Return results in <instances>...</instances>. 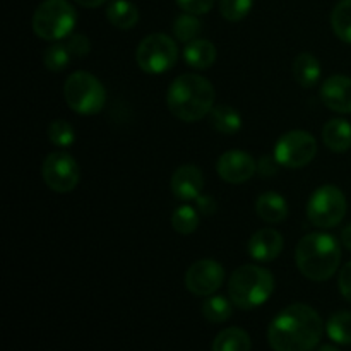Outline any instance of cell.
<instances>
[{
	"mask_svg": "<svg viewBox=\"0 0 351 351\" xmlns=\"http://www.w3.org/2000/svg\"><path fill=\"white\" fill-rule=\"evenodd\" d=\"M216 171L228 184H243L256 175L257 161L245 151L232 149L219 156Z\"/></svg>",
	"mask_w": 351,
	"mask_h": 351,
	"instance_id": "7c38bea8",
	"label": "cell"
},
{
	"mask_svg": "<svg viewBox=\"0 0 351 351\" xmlns=\"http://www.w3.org/2000/svg\"><path fill=\"white\" fill-rule=\"evenodd\" d=\"M216 57H218V50L215 45L209 40H201V38L187 43L184 50V58L187 65L197 69V71H206V69L213 67Z\"/></svg>",
	"mask_w": 351,
	"mask_h": 351,
	"instance_id": "ac0fdd59",
	"label": "cell"
},
{
	"mask_svg": "<svg viewBox=\"0 0 351 351\" xmlns=\"http://www.w3.org/2000/svg\"><path fill=\"white\" fill-rule=\"evenodd\" d=\"M298 271L311 281H328L341 264V245L329 233H308L295 250Z\"/></svg>",
	"mask_w": 351,
	"mask_h": 351,
	"instance_id": "3957f363",
	"label": "cell"
},
{
	"mask_svg": "<svg viewBox=\"0 0 351 351\" xmlns=\"http://www.w3.org/2000/svg\"><path fill=\"white\" fill-rule=\"evenodd\" d=\"M317 351H341V350H338L336 346H331V345H324V346H321Z\"/></svg>",
	"mask_w": 351,
	"mask_h": 351,
	"instance_id": "74e56055",
	"label": "cell"
},
{
	"mask_svg": "<svg viewBox=\"0 0 351 351\" xmlns=\"http://www.w3.org/2000/svg\"><path fill=\"white\" fill-rule=\"evenodd\" d=\"M250 348L249 332L240 328L223 329L213 341V351H250Z\"/></svg>",
	"mask_w": 351,
	"mask_h": 351,
	"instance_id": "7402d4cb",
	"label": "cell"
},
{
	"mask_svg": "<svg viewBox=\"0 0 351 351\" xmlns=\"http://www.w3.org/2000/svg\"><path fill=\"white\" fill-rule=\"evenodd\" d=\"M274 291V276L269 269L257 264H245L233 271L228 281V295L237 308L252 311L271 298Z\"/></svg>",
	"mask_w": 351,
	"mask_h": 351,
	"instance_id": "277c9868",
	"label": "cell"
},
{
	"mask_svg": "<svg viewBox=\"0 0 351 351\" xmlns=\"http://www.w3.org/2000/svg\"><path fill=\"white\" fill-rule=\"evenodd\" d=\"M71 58L72 55L65 43L51 45V47L47 48V51H45L43 55L45 67L51 72L64 71V69L69 65V62H71Z\"/></svg>",
	"mask_w": 351,
	"mask_h": 351,
	"instance_id": "83f0119b",
	"label": "cell"
},
{
	"mask_svg": "<svg viewBox=\"0 0 351 351\" xmlns=\"http://www.w3.org/2000/svg\"><path fill=\"white\" fill-rule=\"evenodd\" d=\"M216 0H177L178 7L182 10L194 16H201V14H208L213 9Z\"/></svg>",
	"mask_w": 351,
	"mask_h": 351,
	"instance_id": "1f68e13d",
	"label": "cell"
},
{
	"mask_svg": "<svg viewBox=\"0 0 351 351\" xmlns=\"http://www.w3.org/2000/svg\"><path fill=\"white\" fill-rule=\"evenodd\" d=\"M338 287H339V293L343 295V298H346V300L351 304V263L345 264L343 269L339 271Z\"/></svg>",
	"mask_w": 351,
	"mask_h": 351,
	"instance_id": "836d02e7",
	"label": "cell"
},
{
	"mask_svg": "<svg viewBox=\"0 0 351 351\" xmlns=\"http://www.w3.org/2000/svg\"><path fill=\"white\" fill-rule=\"evenodd\" d=\"M178 60V47L173 38L163 33L147 34L136 50V62L146 74H163Z\"/></svg>",
	"mask_w": 351,
	"mask_h": 351,
	"instance_id": "52a82bcc",
	"label": "cell"
},
{
	"mask_svg": "<svg viewBox=\"0 0 351 351\" xmlns=\"http://www.w3.org/2000/svg\"><path fill=\"white\" fill-rule=\"evenodd\" d=\"M274 158L285 168H304L317 154L315 137L307 130H290L283 134L274 144Z\"/></svg>",
	"mask_w": 351,
	"mask_h": 351,
	"instance_id": "9c48e42d",
	"label": "cell"
},
{
	"mask_svg": "<svg viewBox=\"0 0 351 351\" xmlns=\"http://www.w3.org/2000/svg\"><path fill=\"white\" fill-rule=\"evenodd\" d=\"M283 237L273 228H263L250 237L247 243V252L257 263H271L278 259L283 250Z\"/></svg>",
	"mask_w": 351,
	"mask_h": 351,
	"instance_id": "9a60e30c",
	"label": "cell"
},
{
	"mask_svg": "<svg viewBox=\"0 0 351 351\" xmlns=\"http://www.w3.org/2000/svg\"><path fill=\"white\" fill-rule=\"evenodd\" d=\"M64 98L72 112L79 115H96L106 105V89L91 72L77 71L65 81Z\"/></svg>",
	"mask_w": 351,
	"mask_h": 351,
	"instance_id": "8992f818",
	"label": "cell"
},
{
	"mask_svg": "<svg viewBox=\"0 0 351 351\" xmlns=\"http://www.w3.org/2000/svg\"><path fill=\"white\" fill-rule=\"evenodd\" d=\"M322 74L321 62L311 53L297 55L293 62V77L304 88H314Z\"/></svg>",
	"mask_w": 351,
	"mask_h": 351,
	"instance_id": "44dd1931",
	"label": "cell"
},
{
	"mask_svg": "<svg viewBox=\"0 0 351 351\" xmlns=\"http://www.w3.org/2000/svg\"><path fill=\"white\" fill-rule=\"evenodd\" d=\"M77 23V12L67 0H43L33 16V31L47 41L69 38Z\"/></svg>",
	"mask_w": 351,
	"mask_h": 351,
	"instance_id": "5b68a950",
	"label": "cell"
},
{
	"mask_svg": "<svg viewBox=\"0 0 351 351\" xmlns=\"http://www.w3.org/2000/svg\"><path fill=\"white\" fill-rule=\"evenodd\" d=\"M199 221H201V218H199L197 208H192L189 204L178 206L171 215V226L180 235L194 233L199 228Z\"/></svg>",
	"mask_w": 351,
	"mask_h": 351,
	"instance_id": "484cf974",
	"label": "cell"
},
{
	"mask_svg": "<svg viewBox=\"0 0 351 351\" xmlns=\"http://www.w3.org/2000/svg\"><path fill=\"white\" fill-rule=\"evenodd\" d=\"M280 168H281V165L278 163V160L274 158V154H266V156H263L259 161H257V171H259V173L266 178L274 177V175L280 171Z\"/></svg>",
	"mask_w": 351,
	"mask_h": 351,
	"instance_id": "d6a6232c",
	"label": "cell"
},
{
	"mask_svg": "<svg viewBox=\"0 0 351 351\" xmlns=\"http://www.w3.org/2000/svg\"><path fill=\"white\" fill-rule=\"evenodd\" d=\"M171 192L180 201H195L204 189V175L195 165H182L171 175Z\"/></svg>",
	"mask_w": 351,
	"mask_h": 351,
	"instance_id": "5bb4252c",
	"label": "cell"
},
{
	"mask_svg": "<svg viewBox=\"0 0 351 351\" xmlns=\"http://www.w3.org/2000/svg\"><path fill=\"white\" fill-rule=\"evenodd\" d=\"M322 141L332 153H345L351 147V123L345 119H331L322 129Z\"/></svg>",
	"mask_w": 351,
	"mask_h": 351,
	"instance_id": "2e32d148",
	"label": "cell"
},
{
	"mask_svg": "<svg viewBox=\"0 0 351 351\" xmlns=\"http://www.w3.org/2000/svg\"><path fill=\"white\" fill-rule=\"evenodd\" d=\"M233 314V302L223 295H211L202 304V315L213 324L226 322Z\"/></svg>",
	"mask_w": 351,
	"mask_h": 351,
	"instance_id": "603a6c76",
	"label": "cell"
},
{
	"mask_svg": "<svg viewBox=\"0 0 351 351\" xmlns=\"http://www.w3.org/2000/svg\"><path fill=\"white\" fill-rule=\"evenodd\" d=\"M41 177L50 191L67 194L77 187L81 170L74 156L65 151H55L45 158L41 165Z\"/></svg>",
	"mask_w": 351,
	"mask_h": 351,
	"instance_id": "30bf717a",
	"label": "cell"
},
{
	"mask_svg": "<svg viewBox=\"0 0 351 351\" xmlns=\"http://www.w3.org/2000/svg\"><path fill=\"white\" fill-rule=\"evenodd\" d=\"M256 213L263 221L281 223L288 218V204L283 195L276 192H264L257 197Z\"/></svg>",
	"mask_w": 351,
	"mask_h": 351,
	"instance_id": "e0dca14e",
	"label": "cell"
},
{
	"mask_svg": "<svg viewBox=\"0 0 351 351\" xmlns=\"http://www.w3.org/2000/svg\"><path fill=\"white\" fill-rule=\"evenodd\" d=\"M321 99L336 113H351V77L343 74L331 75L322 82Z\"/></svg>",
	"mask_w": 351,
	"mask_h": 351,
	"instance_id": "4fadbf2b",
	"label": "cell"
},
{
	"mask_svg": "<svg viewBox=\"0 0 351 351\" xmlns=\"http://www.w3.org/2000/svg\"><path fill=\"white\" fill-rule=\"evenodd\" d=\"M254 0H219V12L230 23H239L249 16Z\"/></svg>",
	"mask_w": 351,
	"mask_h": 351,
	"instance_id": "f546056e",
	"label": "cell"
},
{
	"mask_svg": "<svg viewBox=\"0 0 351 351\" xmlns=\"http://www.w3.org/2000/svg\"><path fill=\"white\" fill-rule=\"evenodd\" d=\"M341 243H343V247H345V249L351 250V223H350V225H346L345 228H343Z\"/></svg>",
	"mask_w": 351,
	"mask_h": 351,
	"instance_id": "d590c367",
	"label": "cell"
},
{
	"mask_svg": "<svg viewBox=\"0 0 351 351\" xmlns=\"http://www.w3.org/2000/svg\"><path fill=\"white\" fill-rule=\"evenodd\" d=\"M195 204H197V211L204 216L215 215L216 209H218V204H216V201L211 195H199L195 199Z\"/></svg>",
	"mask_w": 351,
	"mask_h": 351,
	"instance_id": "e575fe53",
	"label": "cell"
},
{
	"mask_svg": "<svg viewBox=\"0 0 351 351\" xmlns=\"http://www.w3.org/2000/svg\"><path fill=\"white\" fill-rule=\"evenodd\" d=\"M65 45H67L72 57L81 58L86 57L91 51V41H89V38L86 34H71L67 38V41H65Z\"/></svg>",
	"mask_w": 351,
	"mask_h": 351,
	"instance_id": "4dcf8cb0",
	"label": "cell"
},
{
	"mask_svg": "<svg viewBox=\"0 0 351 351\" xmlns=\"http://www.w3.org/2000/svg\"><path fill=\"white\" fill-rule=\"evenodd\" d=\"M326 332L338 345H351V312H335L326 324Z\"/></svg>",
	"mask_w": 351,
	"mask_h": 351,
	"instance_id": "cb8c5ba5",
	"label": "cell"
},
{
	"mask_svg": "<svg viewBox=\"0 0 351 351\" xmlns=\"http://www.w3.org/2000/svg\"><path fill=\"white\" fill-rule=\"evenodd\" d=\"M216 93L211 82L199 74H182L167 93L168 110L182 122H199L215 106Z\"/></svg>",
	"mask_w": 351,
	"mask_h": 351,
	"instance_id": "7a4b0ae2",
	"label": "cell"
},
{
	"mask_svg": "<svg viewBox=\"0 0 351 351\" xmlns=\"http://www.w3.org/2000/svg\"><path fill=\"white\" fill-rule=\"evenodd\" d=\"M201 21L194 14H182L173 23L175 40L180 41V43H191V41L197 40L199 34H201Z\"/></svg>",
	"mask_w": 351,
	"mask_h": 351,
	"instance_id": "4316f807",
	"label": "cell"
},
{
	"mask_svg": "<svg viewBox=\"0 0 351 351\" xmlns=\"http://www.w3.org/2000/svg\"><path fill=\"white\" fill-rule=\"evenodd\" d=\"M74 2H77L79 5L86 7V9H95V7H99L103 5V3H106L108 0H74Z\"/></svg>",
	"mask_w": 351,
	"mask_h": 351,
	"instance_id": "8d00e7d4",
	"label": "cell"
},
{
	"mask_svg": "<svg viewBox=\"0 0 351 351\" xmlns=\"http://www.w3.org/2000/svg\"><path fill=\"white\" fill-rule=\"evenodd\" d=\"M48 139L57 147H69L75 139L74 127L67 120L57 119L48 125Z\"/></svg>",
	"mask_w": 351,
	"mask_h": 351,
	"instance_id": "f1b7e54d",
	"label": "cell"
},
{
	"mask_svg": "<svg viewBox=\"0 0 351 351\" xmlns=\"http://www.w3.org/2000/svg\"><path fill=\"white\" fill-rule=\"evenodd\" d=\"M331 26L336 36L351 45V0H339L331 14Z\"/></svg>",
	"mask_w": 351,
	"mask_h": 351,
	"instance_id": "d4e9b609",
	"label": "cell"
},
{
	"mask_svg": "<svg viewBox=\"0 0 351 351\" xmlns=\"http://www.w3.org/2000/svg\"><path fill=\"white\" fill-rule=\"evenodd\" d=\"M209 122L216 132L225 134V136H233L242 129V117L230 105L213 106L209 112Z\"/></svg>",
	"mask_w": 351,
	"mask_h": 351,
	"instance_id": "d6986e66",
	"label": "cell"
},
{
	"mask_svg": "<svg viewBox=\"0 0 351 351\" xmlns=\"http://www.w3.org/2000/svg\"><path fill=\"white\" fill-rule=\"evenodd\" d=\"M106 19L119 29H132L139 23V9L129 0H113L106 7Z\"/></svg>",
	"mask_w": 351,
	"mask_h": 351,
	"instance_id": "ffe728a7",
	"label": "cell"
},
{
	"mask_svg": "<svg viewBox=\"0 0 351 351\" xmlns=\"http://www.w3.org/2000/svg\"><path fill=\"white\" fill-rule=\"evenodd\" d=\"M225 269L213 259L195 261L185 273V287L197 297H211L221 288Z\"/></svg>",
	"mask_w": 351,
	"mask_h": 351,
	"instance_id": "8fae6325",
	"label": "cell"
},
{
	"mask_svg": "<svg viewBox=\"0 0 351 351\" xmlns=\"http://www.w3.org/2000/svg\"><path fill=\"white\" fill-rule=\"evenodd\" d=\"M324 335V322L315 308L288 305L271 321L267 341L274 351H312Z\"/></svg>",
	"mask_w": 351,
	"mask_h": 351,
	"instance_id": "6da1fadb",
	"label": "cell"
},
{
	"mask_svg": "<svg viewBox=\"0 0 351 351\" xmlns=\"http://www.w3.org/2000/svg\"><path fill=\"white\" fill-rule=\"evenodd\" d=\"M346 197L336 185H321L307 202V218L317 228H335L346 215Z\"/></svg>",
	"mask_w": 351,
	"mask_h": 351,
	"instance_id": "ba28073f",
	"label": "cell"
}]
</instances>
